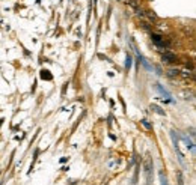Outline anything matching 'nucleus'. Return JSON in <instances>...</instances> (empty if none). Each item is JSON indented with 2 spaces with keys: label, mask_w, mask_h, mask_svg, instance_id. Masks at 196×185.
<instances>
[{
  "label": "nucleus",
  "mask_w": 196,
  "mask_h": 185,
  "mask_svg": "<svg viewBox=\"0 0 196 185\" xmlns=\"http://www.w3.org/2000/svg\"><path fill=\"white\" fill-rule=\"evenodd\" d=\"M162 60L164 63H175L178 59H177V56H175L173 53H171V51H163Z\"/></svg>",
  "instance_id": "nucleus-1"
},
{
  "label": "nucleus",
  "mask_w": 196,
  "mask_h": 185,
  "mask_svg": "<svg viewBox=\"0 0 196 185\" xmlns=\"http://www.w3.org/2000/svg\"><path fill=\"white\" fill-rule=\"evenodd\" d=\"M151 168H153V164H151V161H149V160H146V163H145L146 185H151Z\"/></svg>",
  "instance_id": "nucleus-2"
},
{
  "label": "nucleus",
  "mask_w": 196,
  "mask_h": 185,
  "mask_svg": "<svg viewBox=\"0 0 196 185\" xmlns=\"http://www.w3.org/2000/svg\"><path fill=\"white\" fill-rule=\"evenodd\" d=\"M145 17H148L149 20H151V21H154V23H155V21L158 20V17H157V15L154 14L153 11H145Z\"/></svg>",
  "instance_id": "nucleus-3"
},
{
  "label": "nucleus",
  "mask_w": 196,
  "mask_h": 185,
  "mask_svg": "<svg viewBox=\"0 0 196 185\" xmlns=\"http://www.w3.org/2000/svg\"><path fill=\"white\" fill-rule=\"evenodd\" d=\"M127 2H128V5H130L133 9L139 8V0H127Z\"/></svg>",
  "instance_id": "nucleus-4"
},
{
  "label": "nucleus",
  "mask_w": 196,
  "mask_h": 185,
  "mask_svg": "<svg viewBox=\"0 0 196 185\" xmlns=\"http://www.w3.org/2000/svg\"><path fill=\"white\" fill-rule=\"evenodd\" d=\"M151 109L155 111V113H158V114H162V116H164V110H162L158 105H151Z\"/></svg>",
  "instance_id": "nucleus-5"
},
{
  "label": "nucleus",
  "mask_w": 196,
  "mask_h": 185,
  "mask_svg": "<svg viewBox=\"0 0 196 185\" xmlns=\"http://www.w3.org/2000/svg\"><path fill=\"white\" fill-rule=\"evenodd\" d=\"M168 75H169V77H178V75H179V71H175V69H169V71H168Z\"/></svg>",
  "instance_id": "nucleus-6"
},
{
  "label": "nucleus",
  "mask_w": 196,
  "mask_h": 185,
  "mask_svg": "<svg viewBox=\"0 0 196 185\" xmlns=\"http://www.w3.org/2000/svg\"><path fill=\"white\" fill-rule=\"evenodd\" d=\"M140 122H142V125L145 126L146 129H151V128H153V125H151V124H149V122H148L146 119H143V120H140Z\"/></svg>",
  "instance_id": "nucleus-7"
},
{
  "label": "nucleus",
  "mask_w": 196,
  "mask_h": 185,
  "mask_svg": "<svg viewBox=\"0 0 196 185\" xmlns=\"http://www.w3.org/2000/svg\"><path fill=\"white\" fill-rule=\"evenodd\" d=\"M47 72H48V71H43V72H41V77H43V78H47V80H51V75L47 74Z\"/></svg>",
  "instance_id": "nucleus-8"
},
{
  "label": "nucleus",
  "mask_w": 196,
  "mask_h": 185,
  "mask_svg": "<svg viewBox=\"0 0 196 185\" xmlns=\"http://www.w3.org/2000/svg\"><path fill=\"white\" fill-rule=\"evenodd\" d=\"M160 181H162V185H168V179L163 173H160Z\"/></svg>",
  "instance_id": "nucleus-9"
},
{
  "label": "nucleus",
  "mask_w": 196,
  "mask_h": 185,
  "mask_svg": "<svg viewBox=\"0 0 196 185\" xmlns=\"http://www.w3.org/2000/svg\"><path fill=\"white\" fill-rule=\"evenodd\" d=\"M125 66H127V69H130V66H131V57H130V56H127V63H125Z\"/></svg>",
  "instance_id": "nucleus-10"
},
{
  "label": "nucleus",
  "mask_w": 196,
  "mask_h": 185,
  "mask_svg": "<svg viewBox=\"0 0 196 185\" xmlns=\"http://www.w3.org/2000/svg\"><path fill=\"white\" fill-rule=\"evenodd\" d=\"M178 184L183 185V175H181V172H178Z\"/></svg>",
  "instance_id": "nucleus-11"
},
{
  "label": "nucleus",
  "mask_w": 196,
  "mask_h": 185,
  "mask_svg": "<svg viewBox=\"0 0 196 185\" xmlns=\"http://www.w3.org/2000/svg\"><path fill=\"white\" fill-rule=\"evenodd\" d=\"M140 26H142V29H145V30H149V26H148V23H140Z\"/></svg>",
  "instance_id": "nucleus-12"
}]
</instances>
